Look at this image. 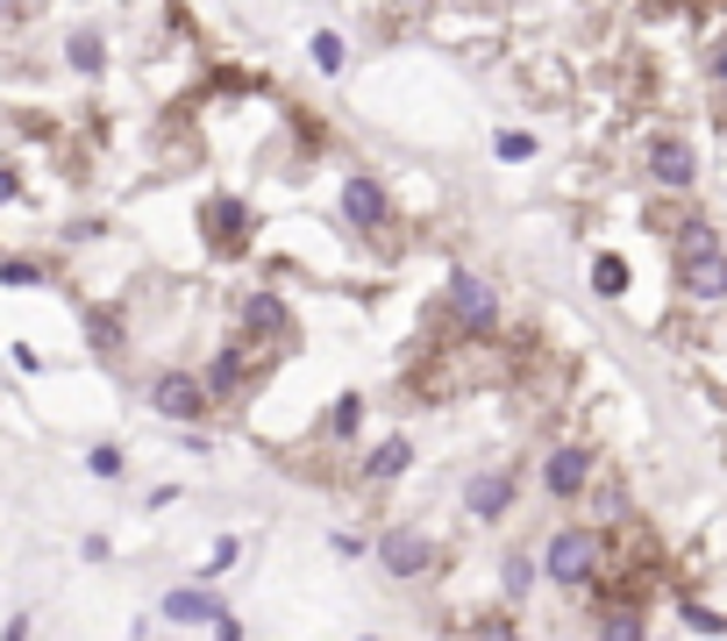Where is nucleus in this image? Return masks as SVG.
I'll return each mask as SVG.
<instances>
[{"instance_id":"nucleus-11","label":"nucleus","mask_w":727,"mask_h":641,"mask_svg":"<svg viewBox=\"0 0 727 641\" xmlns=\"http://www.w3.org/2000/svg\"><path fill=\"white\" fill-rule=\"evenodd\" d=\"M599 641H642V620H634V613H606L599 620Z\"/></svg>"},{"instance_id":"nucleus-10","label":"nucleus","mask_w":727,"mask_h":641,"mask_svg":"<svg viewBox=\"0 0 727 641\" xmlns=\"http://www.w3.org/2000/svg\"><path fill=\"white\" fill-rule=\"evenodd\" d=\"M392 470H406V442H378L371 449V478H392Z\"/></svg>"},{"instance_id":"nucleus-13","label":"nucleus","mask_w":727,"mask_h":641,"mask_svg":"<svg viewBox=\"0 0 727 641\" xmlns=\"http://www.w3.org/2000/svg\"><path fill=\"white\" fill-rule=\"evenodd\" d=\"M86 464H94V478H121V449H108V442H100Z\"/></svg>"},{"instance_id":"nucleus-14","label":"nucleus","mask_w":727,"mask_h":641,"mask_svg":"<svg viewBox=\"0 0 727 641\" xmlns=\"http://www.w3.org/2000/svg\"><path fill=\"white\" fill-rule=\"evenodd\" d=\"M43 271L36 264H22V257H14V264H0V285H36Z\"/></svg>"},{"instance_id":"nucleus-9","label":"nucleus","mask_w":727,"mask_h":641,"mask_svg":"<svg viewBox=\"0 0 727 641\" xmlns=\"http://www.w3.org/2000/svg\"><path fill=\"white\" fill-rule=\"evenodd\" d=\"M164 613H172V620H221V606L207 599V591H172V599H164Z\"/></svg>"},{"instance_id":"nucleus-7","label":"nucleus","mask_w":727,"mask_h":641,"mask_svg":"<svg viewBox=\"0 0 727 641\" xmlns=\"http://www.w3.org/2000/svg\"><path fill=\"white\" fill-rule=\"evenodd\" d=\"M649 164H657V178H663V186H692V150L677 143V135H663V143L649 150Z\"/></svg>"},{"instance_id":"nucleus-2","label":"nucleus","mask_w":727,"mask_h":641,"mask_svg":"<svg viewBox=\"0 0 727 641\" xmlns=\"http://www.w3.org/2000/svg\"><path fill=\"white\" fill-rule=\"evenodd\" d=\"M150 406H158L164 421H200L207 414V385L186 378V371H164L158 385H150Z\"/></svg>"},{"instance_id":"nucleus-16","label":"nucleus","mask_w":727,"mask_h":641,"mask_svg":"<svg viewBox=\"0 0 727 641\" xmlns=\"http://www.w3.org/2000/svg\"><path fill=\"white\" fill-rule=\"evenodd\" d=\"M471 641H521V634H513L507 620H478V634H471Z\"/></svg>"},{"instance_id":"nucleus-1","label":"nucleus","mask_w":727,"mask_h":641,"mask_svg":"<svg viewBox=\"0 0 727 641\" xmlns=\"http://www.w3.org/2000/svg\"><path fill=\"white\" fill-rule=\"evenodd\" d=\"M542 563H550L556 585H585V577L599 571V534H593V528H564V534L550 542V556H542Z\"/></svg>"},{"instance_id":"nucleus-15","label":"nucleus","mask_w":727,"mask_h":641,"mask_svg":"<svg viewBox=\"0 0 727 641\" xmlns=\"http://www.w3.org/2000/svg\"><path fill=\"white\" fill-rule=\"evenodd\" d=\"M593 279H599V293H620V285H628V271H620L614 257H599V271H593Z\"/></svg>"},{"instance_id":"nucleus-4","label":"nucleus","mask_w":727,"mask_h":641,"mask_svg":"<svg viewBox=\"0 0 727 641\" xmlns=\"http://www.w3.org/2000/svg\"><path fill=\"white\" fill-rule=\"evenodd\" d=\"M343 214H350V221L357 228H378V221H386V186H378V178H350V186H343Z\"/></svg>"},{"instance_id":"nucleus-6","label":"nucleus","mask_w":727,"mask_h":641,"mask_svg":"<svg viewBox=\"0 0 727 641\" xmlns=\"http://www.w3.org/2000/svg\"><path fill=\"white\" fill-rule=\"evenodd\" d=\"M449 307L471 320V328H492V293L478 279H449Z\"/></svg>"},{"instance_id":"nucleus-17","label":"nucleus","mask_w":727,"mask_h":641,"mask_svg":"<svg viewBox=\"0 0 727 641\" xmlns=\"http://www.w3.org/2000/svg\"><path fill=\"white\" fill-rule=\"evenodd\" d=\"M0 641H29V620H8V634H0Z\"/></svg>"},{"instance_id":"nucleus-12","label":"nucleus","mask_w":727,"mask_h":641,"mask_svg":"<svg viewBox=\"0 0 727 641\" xmlns=\"http://www.w3.org/2000/svg\"><path fill=\"white\" fill-rule=\"evenodd\" d=\"M279 320H285V314H279V300H271V293L250 300V328H279Z\"/></svg>"},{"instance_id":"nucleus-18","label":"nucleus","mask_w":727,"mask_h":641,"mask_svg":"<svg viewBox=\"0 0 727 641\" xmlns=\"http://www.w3.org/2000/svg\"><path fill=\"white\" fill-rule=\"evenodd\" d=\"M8 193H14V178H0V200H8Z\"/></svg>"},{"instance_id":"nucleus-3","label":"nucleus","mask_w":727,"mask_h":641,"mask_svg":"<svg viewBox=\"0 0 727 641\" xmlns=\"http://www.w3.org/2000/svg\"><path fill=\"white\" fill-rule=\"evenodd\" d=\"M378 556H386L392 577H421V571H428V556H435V542L421 528H392L386 542H378Z\"/></svg>"},{"instance_id":"nucleus-5","label":"nucleus","mask_w":727,"mask_h":641,"mask_svg":"<svg viewBox=\"0 0 727 641\" xmlns=\"http://www.w3.org/2000/svg\"><path fill=\"white\" fill-rule=\"evenodd\" d=\"M507 507H513V478H507V470H478V478H471V513H478V521H499Z\"/></svg>"},{"instance_id":"nucleus-8","label":"nucleus","mask_w":727,"mask_h":641,"mask_svg":"<svg viewBox=\"0 0 727 641\" xmlns=\"http://www.w3.org/2000/svg\"><path fill=\"white\" fill-rule=\"evenodd\" d=\"M542 478H550V492H578V485H585V456L578 449H556Z\"/></svg>"}]
</instances>
